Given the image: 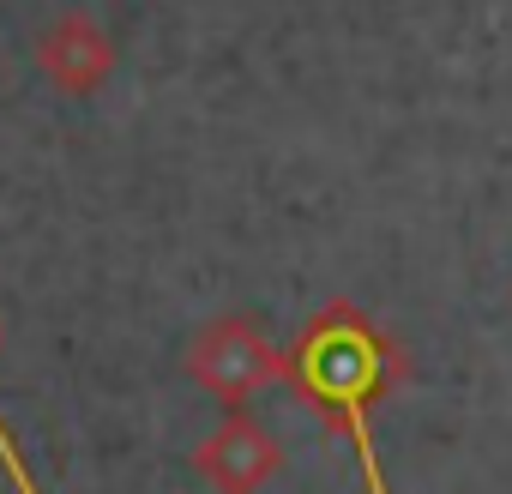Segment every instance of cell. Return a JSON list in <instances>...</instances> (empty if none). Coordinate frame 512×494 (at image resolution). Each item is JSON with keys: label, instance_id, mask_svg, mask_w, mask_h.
<instances>
[{"label": "cell", "instance_id": "obj_4", "mask_svg": "<svg viewBox=\"0 0 512 494\" xmlns=\"http://www.w3.org/2000/svg\"><path fill=\"white\" fill-rule=\"evenodd\" d=\"M37 73L61 97H91L115 73V43H109V31L91 13H67V19H55L37 37Z\"/></svg>", "mask_w": 512, "mask_h": 494}, {"label": "cell", "instance_id": "obj_1", "mask_svg": "<svg viewBox=\"0 0 512 494\" xmlns=\"http://www.w3.org/2000/svg\"><path fill=\"white\" fill-rule=\"evenodd\" d=\"M410 374L404 350L350 302H332L320 308L296 350H290V386L326 410V422L356 446V464H362V488L368 494H392L386 488V464H380V446H374V410L380 398Z\"/></svg>", "mask_w": 512, "mask_h": 494}, {"label": "cell", "instance_id": "obj_2", "mask_svg": "<svg viewBox=\"0 0 512 494\" xmlns=\"http://www.w3.org/2000/svg\"><path fill=\"white\" fill-rule=\"evenodd\" d=\"M187 374L199 392L223 398V404H247L260 398L266 386L290 380V356L253 326L247 314H223V320H205L187 344Z\"/></svg>", "mask_w": 512, "mask_h": 494}, {"label": "cell", "instance_id": "obj_5", "mask_svg": "<svg viewBox=\"0 0 512 494\" xmlns=\"http://www.w3.org/2000/svg\"><path fill=\"white\" fill-rule=\"evenodd\" d=\"M0 470H7V482L19 488V494H43L37 488V476H31V464H25V452H19V440H13V428L0 422Z\"/></svg>", "mask_w": 512, "mask_h": 494}, {"label": "cell", "instance_id": "obj_3", "mask_svg": "<svg viewBox=\"0 0 512 494\" xmlns=\"http://www.w3.org/2000/svg\"><path fill=\"white\" fill-rule=\"evenodd\" d=\"M193 470L211 494H266L284 470V446L266 422H253V416H223L199 452H193Z\"/></svg>", "mask_w": 512, "mask_h": 494}]
</instances>
